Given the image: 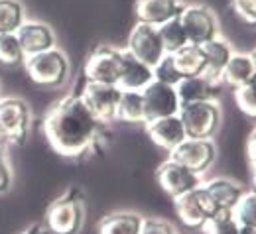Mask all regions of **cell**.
<instances>
[{
	"label": "cell",
	"mask_w": 256,
	"mask_h": 234,
	"mask_svg": "<svg viewBox=\"0 0 256 234\" xmlns=\"http://www.w3.org/2000/svg\"><path fill=\"white\" fill-rule=\"evenodd\" d=\"M148 138L160 146L162 150H166L168 154L172 150H176L188 136L184 130V124L180 120V116H166V118H158V120H152V122H146L144 124Z\"/></svg>",
	"instance_id": "16"
},
{
	"label": "cell",
	"mask_w": 256,
	"mask_h": 234,
	"mask_svg": "<svg viewBox=\"0 0 256 234\" xmlns=\"http://www.w3.org/2000/svg\"><path fill=\"white\" fill-rule=\"evenodd\" d=\"M122 57L124 49L114 45H98L87 57L83 73L89 83H102V85H118L120 71H122Z\"/></svg>",
	"instance_id": "7"
},
{
	"label": "cell",
	"mask_w": 256,
	"mask_h": 234,
	"mask_svg": "<svg viewBox=\"0 0 256 234\" xmlns=\"http://www.w3.org/2000/svg\"><path fill=\"white\" fill-rule=\"evenodd\" d=\"M85 223V195L71 185L46 209V229L50 234H79Z\"/></svg>",
	"instance_id": "2"
},
{
	"label": "cell",
	"mask_w": 256,
	"mask_h": 234,
	"mask_svg": "<svg viewBox=\"0 0 256 234\" xmlns=\"http://www.w3.org/2000/svg\"><path fill=\"white\" fill-rule=\"evenodd\" d=\"M248 85H250V87H252V89L256 91V73H254V77L250 79V83H248Z\"/></svg>",
	"instance_id": "40"
},
{
	"label": "cell",
	"mask_w": 256,
	"mask_h": 234,
	"mask_svg": "<svg viewBox=\"0 0 256 234\" xmlns=\"http://www.w3.org/2000/svg\"><path fill=\"white\" fill-rule=\"evenodd\" d=\"M168 158L203 177L217 160V146H215L213 140L186 138L176 150H172L168 154Z\"/></svg>",
	"instance_id": "10"
},
{
	"label": "cell",
	"mask_w": 256,
	"mask_h": 234,
	"mask_svg": "<svg viewBox=\"0 0 256 234\" xmlns=\"http://www.w3.org/2000/svg\"><path fill=\"white\" fill-rule=\"evenodd\" d=\"M16 35H18V41H20L26 57L54 49L56 41H58L56 32L52 30V26L46 24V22H40V20H26L18 28Z\"/></svg>",
	"instance_id": "15"
},
{
	"label": "cell",
	"mask_w": 256,
	"mask_h": 234,
	"mask_svg": "<svg viewBox=\"0 0 256 234\" xmlns=\"http://www.w3.org/2000/svg\"><path fill=\"white\" fill-rule=\"evenodd\" d=\"M30 106L18 97H0V140L10 146H22L30 132Z\"/></svg>",
	"instance_id": "5"
},
{
	"label": "cell",
	"mask_w": 256,
	"mask_h": 234,
	"mask_svg": "<svg viewBox=\"0 0 256 234\" xmlns=\"http://www.w3.org/2000/svg\"><path fill=\"white\" fill-rule=\"evenodd\" d=\"M42 130L56 154L77 160L102 146L106 126L89 112L79 95H67L48 108Z\"/></svg>",
	"instance_id": "1"
},
{
	"label": "cell",
	"mask_w": 256,
	"mask_h": 234,
	"mask_svg": "<svg viewBox=\"0 0 256 234\" xmlns=\"http://www.w3.org/2000/svg\"><path fill=\"white\" fill-rule=\"evenodd\" d=\"M248 55H250V61H252V65H254V71H256V47L252 51H248Z\"/></svg>",
	"instance_id": "38"
},
{
	"label": "cell",
	"mask_w": 256,
	"mask_h": 234,
	"mask_svg": "<svg viewBox=\"0 0 256 234\" xmlns=\"http://www.w3.org/2000/svg\"><path fill=\"white\" fill-rule=\"evenodd\" d=\"M240 234H256V229H248V227H240Z\"/></svg>",
	"instance_id": "37"
},
{
	"label": "cell",
	"mask_w": 256,
	"mask_h": 234,
	"mask_svg": "<svg viewBox=\"0 0 256 234\" xmlns=\"http://www.w3.org/2000/svg\"><path fill=\"white\" fill-rule=\"evenodd\" d=\"M174 207H176V215L184 227L199 229V231L219 213L215 201L211 199V195L207 193L203 183L197 189L174 199Z\"/></svg>",
	"instance_id": "6"
},
{
	"label": "cell",
	"mask_w": 256,
	"mask_h": 234,
	"mask_svg": "<svg viewBox=\"0 0 256 234\" xmlns=\"http://www.w3.org/2000/svg\"><path fill=\"white\" fill-rule=\"evenodd\" d=\"M26 22L20 0H0V33H16Z\"/></svg>",
	"instance_id": "25"
},
{
	"label": "cell",
	"mask_w": 256,
	"mask_h": 234,
	"mask_svg": "<svg viewBox=\"0 0 256 234\" xmlns=\"http://www.w3.org/2000/svg\"><path fill=\"white\" fill-rule=\"evenodd\" d=\"M116 120L124 124H144V100L142 93L136 91H120V99L116 106Z\"/></svg>",
	"instance_id": "24"
},
{
	"label": "cell",
	"mask_w": 256,
	"mask_h": 234,
	"mask_svg": "<svg viewBox=\"0 0 256 234\" xmlns=\"http://www.w3.org/2000/svg\"><path fill=\"white\" fill-rule=\"evenodd\" d=\"M236 223L240 227H248L256 229V193L254 191H246V195L240 199V203L234 207L232 211Z\"/></svg>",
	"instance_id": "29"
},
{
	"label": "cell",
	"mask_w": 256,
	"mask_h": 234,
	"mask_svg": "<svg viewBox=\"0 0 256 234\" xmlns=\"http://www.w3.org/2000/svg\"><path fill=\"white\" fill-rule=\"evenodd\" d=\"M2 156H6V148H4V142L0 140V158H2Z\"/></svg>",
	"instance_id": "39"
},
{
	"label": "cell",
	"mask_w": 256,
	"mask_h": 234,
	"mask_svg": "<svg viewBox=\"0 0 256 234\" xmlns=\"http://www.w3.org/2000/svg\"><path fill=\"white\" fill-rule=\"evenodd\" d=\"M234 102H236V106L242 114L256 120V91L250 85L234 89Z\"/></svg>",
	"instance_id": "31"
},
{
	"label": "cell",
	"mask_w": 256,
	"mask_h": 234,
	"mask_svg": "<svg viewBox=\"0 0 256 234\" xmlns=\"http://www.w3.org/2000/svg\"><path fill=\"white\" fill-rule=\"evenodd\" d=\"M18 234H50V231L46 229V225H38V223H34L30 227H26L24 231H20Z\"/></svg>",
	"instance_id": "36"
},
{
	"label": "cell",
	"mask_w": 256,
	"mask_h": 234,
	"mask_svg": "<svg viewBox=\"0 0 256 234\" xmlns=\"http://www.w3.org/2000/svg\"><path fill=\"white\" fill-rule=\"evenodd\" d=\"M154 73V81L164 83V85H170V87H176L180 81H182V75L178 71V67L174 63V57L170 53H166L158 61V65L152 69Z\"/></svg>",
	"instance_id": "30"
},
{
	"label": "cell",
	"mask_w": 256,
	"mask_h": 234,
	"mask_svg": "<svg viewBox=\"0 0 256 234\" xmlns=\"http://www.w3.org/2000/svg\"><path fill=\"white\" fill-rule=\"evenodd\" d=\"M79 99L89 108V112L104 126L116 120V106L120 99V89L116 85H102V83H85Z\"/></svg>",
	"instance_id": "9"
},
{
	"label": "cell",
	"mask_w": 256,
	"mask_h": 234,
	"mask_svg": "<svg viewBox=\"0 0 256 234\" xmlns=\"http://www.w3.org/2000/svg\"><path fill=\"white\" fill-rule=\"evenodd\" d=\"M142 219L144 217L134 211L108 213L98 221L96 234H140Z\"/></svg>",
	"instance_id": "21"
},
{
	"label": "cell",
	"mask_w": 256,
	"mask_h": 234,
	"mask_svg": "<svg viewBox=\"0 0 256 234\" xmlns=\"http://www.w3.org/2000/svg\"><path fill=\"white\" fill-rule=\"evenodd\" d=\"M203 234H240V225L228 211H219L203 229Z\"/></svg>",
	"instance_id": "28"
},
{
	"label": "cell",
	"mask_w": 256,
	"mask_h": 234,
	"mask_svg": "<svg viewBox=\"0 0 256 234\" xmlns=\"http://www.w3.org/2000/svg\"><path fill=\"white\" fill-rule=\"evenodd\" d=\"M156 181H158L164 193H168L172 199H178L193 189H197L203 183V177L168 158L156 169Z\"/></svg>",
	"instance_id": "12"
},
{
	"label": "cell",
	"mask_w": 256,
	"mask_h": 234,
	"mask_svg": "<svg viewBox=\"0 0 256 234\" xmlns=\"http://www.w3.org/2000/svg\"><path fill=\"white\" fill-rule=\"evenodd\" d=\"M201 47H203V53H205V59H207L205 77H209L215 83H221V75H223L224 67L230 61L232 53H234L232 45L224 39L223 35H219V37L211 39L209 43H205Z\"/></svg>",
	"instance_id": "20"
},
{
	"label": "cell",
	"mask_w": 256,
	"mask_h": 234,
	"mask_svg": "<svg viewBox=\"0 0 256 234\" xmlns=\"http://www.w3.org/2000/svg\"><path fill=\"white\" fill-rule=\"evenodd\" d=\"M176 93L180 104H193V102H205V100H217L221 93V83L211 81L209 77L201 75V77H190V79H182L176 85Z\"/></svg>",
	"instance_id": "18"
},
{
	"label": "cell",
	"mask_w": 256,
	"mask_h": 234,
	"mask_svg": "<svg viewBox=\"0 0 256 234\" xmlns=\"http://www.w3.org/2000/svg\"><path fill=\"white\" fill-rule=\"evenodd\" d=\"M186 6H188L186 0H136L134 6L138 18L136 22H144L160 28L172 20H178Z\"/></svg>",
	"instance_id": "14"
},
{
	"label": "cell",
	"mask_w": 256,
	"mask_h": 234,
	"mask_svg": "<svg viewBox=\"0 0 256 234\" xmlns=\"http://www.w3.org/2000/svg\"><path fill=\"white\" fill-rule=\"evenodd\" d=\"M26 53L16 33H0V63L8 67L24 65Z\"/></svg>",
	"instance_id": "27"
},
{
	"label": "cell",
	"mask_w": 256,
	"mask_h": 234,
	"mask_svg": "<svg viewBox=\"0 0 256 234\" xmlns=\"http://www.w3.org/2000/svg\"><path fill=\"white\" fill-rule=\"evenodd\" d=\"M158 32H160L162 43H164L166 53H176V51H180L182 47L190 45L188 33H186V30H184L180 18H178V20H172V22H168V24H164V26H160Z\"/></svg>",
	"instance_id": "26"
},
{
	"label": "cell",
	"mask_w": 256,
	"mask_h": 234,
	"mask_svg": "<svg viewBox=\"0 0 256 234\" xmlns=\"http://www.w3.org/2000/svg\"><path fill=\"white\" fill-rule=\"evenodd\" d=\"M254 65L250 61L248 53H238L234 51L230 61L224 67L223 75H221V85H228L232 91L246 87L250 83V79L254 77Z\"/></svg>",
	"instance_id": "22"
},
{
	"label": "cell",
	"mask_w": 256,
	"mask_h": 234,
	"mask_svg": "<svg viewBox=\"0 0 256 234\" xmlns=\"http://www.w3.org/2000/svg\"><path fill=\"white\" fill-rule=\"evenodd\" d=\"M180 120L188 138L193 140H213L223 122V108L219 100H205L184 104L180 108Z\"/></svg>",
	"instance_id": "3"
},
{
	"label": "cell",
	"mask_w": 256,
	"mask_h": 234,
	"mask_svg": "<svg viewBox=\"0 0 256 234\" xmlns=\"http://www.w3.org/2000/svg\"><path fill=\"white\" fill-rule=\"evenodd\" d=\"M180 22L188 33L192 45H205L211 39L219 37V18L207 4H188L180 16Z\"/></svg>",
	"instance_id": "8"
},
{
	"label": "cell",
	"mask_w": 256,
	"mask_h": 234,
	"mask_svg": "<svg viewBox=\"0 0 256 234\" xmlns=\"http://www.w3.org/2000/svg\"><path fill=\"white\" fill-rule=\"evenodd\" d=\"M140 234H182L174 223L162 217H144Z\"/></svg>",
	"instance_id": "32"
},
{
	"label": "cell",
	"mask_w": 256,
	"mask_h": 234,
	"mask_svg": "<svg viewBox=\"0 0 256 234\" xmlns=\"http://www.w3.org/2000/svg\"><path fill=\"white\" fill-rule=\"evenodd\" d=\"M203 187L207 189V193L211 195V199L215 201L219 211H228L232 213L234 207L240 203V199L246 195V187L230 177H213L209 181H203Z\"/></svg>",
	"instance_id": "17"
},
{
	"label": "cell",
	"mask_w": 256,
	"mask_h": 234,
	"mask_svg": "<svg viewBox=\"0 0 256 234\" xmlns=\"http://www.w3.org/2000/svg\"><path fill=\"white\" fill-rule=\"evenodd\" d=\"M12 167L8 164V160H6V156H2L0 158V193H6L8 189H10V185H12Z\"/></svg>",
	"instance_id": "34"
},
{
	"label": "cell",
	"mask_w": 256,
	"mask_h": 234,
	"mask_svg": "<svg viewBox=\"0 0 256 234\" xmlns=\"http://www.w3.org/2000/svg\"><path fill=\"white\" fill-rule=\"evenodd\" d=\"M142 100H144V118H146V122L166 118V116H176V114H180V108H182L176 87L164 85L158 81H152L142 91Z\"/></svg>",
	"instance_id": "13"
},
{
	"label": "cell",
	"mask_w": 256,
	"mask_h": 234,
	"mask_svg": "<svg viewBox=\"0 0 256 234\" xmlns=\"http://www.w3.org/2000/svg\"><path fill=\"white\" fill-rule=\"evenodd\" d=\"M234 14L248 26H256V0H230Z\"/></svg>",
	"instance_id": "33"
},
{
	"label": "cell",
	"mask_w": 256,
	"mask_h": 234,
	"mask_svg": "<svg viewBox=\"0 0 256 234\" xmlns=\"http://www.w3.org/2000/svg\"><path fill=\"white\" fill-rule=\"evenodd\" d=\"M24 67L28 77L40 87H62L69 77V59L58 47L26 57Z\"/></svg>",
	"instance_id": "4"
},
{
	"label": "cell",
	"mask_w": 256,
	"mask_h": 234,
	"mask_svg": "<svg viewBox=\"0 0 256 234\" xmlns=\"http://www.w3.org/2000/svg\"><path fill=\"white\" fill-rule=\"evenodd\" d=\"M174 57V63L178 67L182 79H190V77H201L207 71V59L203 53V47L199 45H186L176 53H170Z\"/></svg>",
	"instance_id": "23"
},
{
	"label": "cell",
	"mask_w": 256,
	"mask_h": 234,
	"mask_svg": "<svg viewBox=\"0 0 256 234\" xmlns=\"http://www.w3.org/2000/svg\"><path fill=\"white\" fill-rule=\"evenodd\" d=\"M126 51L138 61L154 69L158 65V61L166 55L158 28L144 24V22H136L134 28L128 33Z\"/></svg>",
	"instance_id": "11"
},
{
	"label": "cell",
	"mask_w": 256,
	"mask_h": 234,
	"mask_svg": "<svg viewBox=\"0 0 256 234\" xmlns=\"http://www.w3.org/2000/svg\"><path fill=\"white\" fill-rule=\"evenodd\" d=\"M252 191L256 193V173H254V177H252Z\"/></svg>",
	"instance_id": "41"
},
{
	"label": "cell",
	"mask_w": 256,
	"mask_h": 234,
	"mask_svg": "<svg viewBox=\"0 0 256 234\" xmlns=\"http://www.w3.org/2000/svg\"><path fill=\"white\" fill-rule=\"evenodd\" d=\"M154 81V73L152 67L146 63L138 61L136 57H132L124 49V57H122V71H120V79H118V89L120 91H136L142 93L150 83Z\"/></svg>",
	"instance_id": "19"
},
{
	"label": "cell",
	"mask_w": 256,
	"mask_h": 234,
	"mask_svg": "<svg viewBox=\"0 0 256 234\" xmlns=\"http://www.w3.org/2000/svg\"><path fill=\"white\" fill-rule=\"evenodd\" d=\"M246 156H248L252 173H256V128L250 132L248 140H246Z\"/></svg>",
	"instance_id": "35"
}]
</instances>
